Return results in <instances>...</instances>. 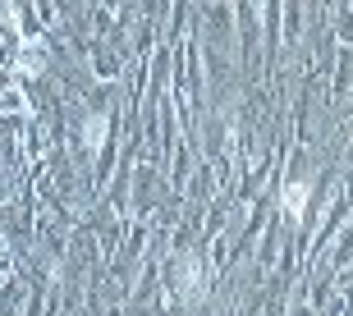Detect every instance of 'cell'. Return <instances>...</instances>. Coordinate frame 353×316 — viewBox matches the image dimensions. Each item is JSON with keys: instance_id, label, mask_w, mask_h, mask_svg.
I'll use <instances>...</instances> for the list:
<instances>
[{"instance_id": "cell-1", "label": "cell", "mask_w": 353, "mask_h": 316, "mask_svg": "<svg viewBox=\"0 0 353 316\" xmlns=\"http://www.w3.org/2000/svg\"><path fill=\"white\" fill-rule=\"evenodd\" d=\"M289 211H303V202H307V188H289Z\"/></svg>"}]
</instances>
